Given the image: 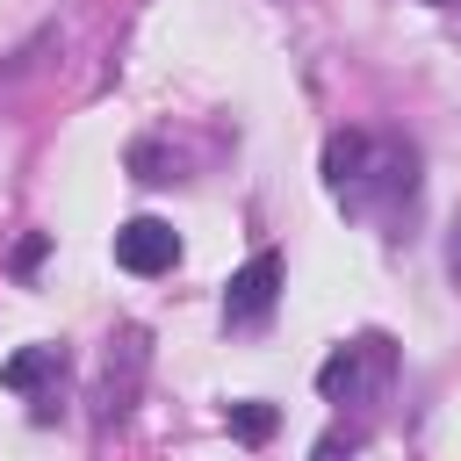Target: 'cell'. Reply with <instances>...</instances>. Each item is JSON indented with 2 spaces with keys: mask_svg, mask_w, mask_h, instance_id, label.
<instances>
[{
  "mask_svg": "<svg viewBox=\"0 0 461 461\" xmlns=\"http://www.w3.org/2000/svg\"><path fill=\"white\" fill-rule=\"evenodd\" d=\"M324 187H331V202H346V209H396V202H411V187H418V151L411 144H396V137H367V130H339L331 144H324Z\"/></svg>",
  "mask_w": 461,
  "mask_h": 461,
  "instance_id": "1",
  "label": "cell"
},
{
  "mask_svg": "<svg viewBox=\"0 0 461 461\" xmlns=\"http://www.w3.org/2000/svg\"><path fill=\"white\" fill-rule=\"evenodd\" d=\"M389 367H396V346H389L382 331H360L353 346H339V353L317 367V389H324V403H360L367 389L389 382Z\"/></svg>",
  "mask_w": 461,
  "mask_h": 461,
  "instance_id": "2",
  "label": "cell"
},
{
  "mask_svg": "<svg viewBox=\"0 0 461 461\" xmlns=\"http://www.w3.org/2000/svg\"><path fill=\"white\" fill-rule=\"evenodd\" d=\"M144 367H151V346H144L137 324H122V331L108 339L101 389H94V418H101V425H122V418H130V403H137V389H144Z\"/></svg>",
  "mask_w": 461,
  "mask_h": 461,
  "instance_id": "3",
  "label": "cell"
},
{
  "mask_svg": "<svg viewBox=\"0 0 461 461\" xmlns=\"http://www.w3.org/2000/svg\"><path fill=\"white\" fill-rule=\"evenodd\" d=\"M281 295V252H252L230 281H223V324H259Z\"/></svg>",
  "mask_w": 461,
  "mask_h": 461,
  "instance_id": "4",
  "label": "cell"
},
{
  "mask_svg": "<svg viewBox=\"0 0 461 461\" xmlns=\"http://www.w3.org/2000/svg\"><path fill=\"white\" fill-rule=\"evenodd\" d=\"M173 259H180V238H173L166 216H130L115 230V267L122 274H166Z\"/></svg>",
  "mask_w": 461,
  "mask_h": 461,
  "instance_id": "5",
  "label": "cell"
},
{
  "mask_svg": "<svg viewBox=\"0 0 461 461\" xmlns=\"http://www.w3.org/2000/svg\"><path fill=\"white\" fill-rule=\"evenodd\" d=\"M58 375H65V346H22V353H7V360H0V382H7L14 396L50 389Z\"/></svg>",
  "mask_w": 461,
  "mask_h": 461,
  "instance_id": "6",
  "label": "cell"
},
{
  "mask_svg": "<svg viewBox=\"0 0 461 461\" xmlns=\"http://www.w3.org/2000/svg\"><path fill=\"white\" fill-rule=\"evenodd\" d=\"M223 425H230V439L267 447V439H274V425H281V411H274V403H259V396H245V403H230V411H223Z\"/></svg>",
  "mask_w": 461,
  "mask_h": 461,
  "instance_id": "7",
  "label": "cell"
},
{
  "mask_svg": "<svg viewBox=\"0 0 461 461\" xmlns=\"http://www.w3.org/2000/svg\"><path fill=\"white\" fill-rule=\"evenodd\" d=\"M130 173H137L144 187H158V180H173V158L158 151V137H137V144H130Z\"/></svg>",
  "mask_w": 461,
  "mask_h": 461,
  "instance_id": "8",
  "label": "cell"
},
{
  "mask_svg": "<svg viewBox=\"0 0 461 461\" xmlns=\"http://www.w3.org/2000/svg\"><path fill=\"white\" fill-rule=\"evenodd\" d=\"M43 245H50V238H43V230H36V238H22V245H14V274H29V267H36V259H43Z\"/></svg>",
  "mask_w": 461,
  "mask_h": 461,
  "instance_id": "9",
  "label": "cell"
},
{
  "mask_svg": "<svg viewBox=\"0 0 461 461\" xmlns=\"http://www.w3.org/2000/svg\"><path fill=\"white\" fill-rule=\"evenodd\" d=\"M425 7H454V0H425Z\"/></svg>",
  "mask_w": 461,
  "mask_h": 461,
  "instance_id": "10",
  "label": "cell"
}]
</instances>
